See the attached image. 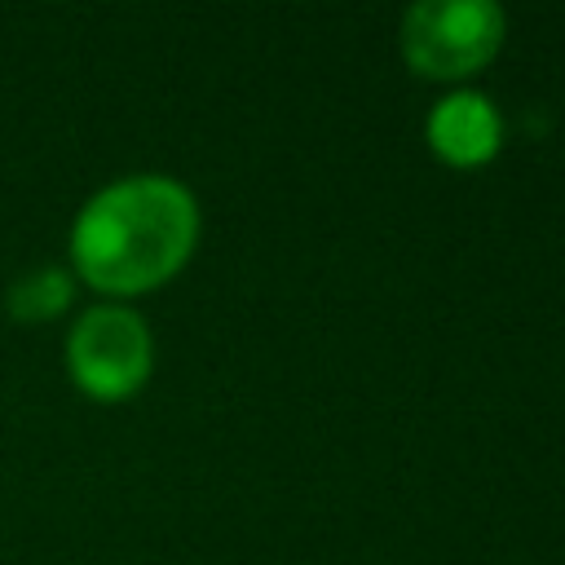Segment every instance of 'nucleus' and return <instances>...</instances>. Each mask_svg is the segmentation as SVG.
Listing matches in <instances>:
<instances>
[{
    "instance_id": "f03ea898",
    "label": "nucleus",
    "mask_w": 565,
    "mask_h": 565,
    "mask_svg": "<svg viewBox=\"0 0 565 565\" xmlns=\"http://www.w3.org/2000/svg\"><path fill=\"white\" fill-rule=\"evenodd\" d=\"M503 26L490 0H419L402 18V57L424 79H463L503 49Z\"/></svg>"
},
{
    "instance_id": "7ed1b4c3",
    "label": "nucleus",
    "mask_w": 565,
    "mask_h": 565,
    "mask_svg": "<svg viewBox=\"0 0 565 565\" xmlns=\"http://www.w3.org/2000/svg\"><path fill=\"white\" fill-rule=\"evenodd\" d=\"M66 362L84 393L119 402L137 393L150 375V331L132 309L97 305L75 322L66 340Z\"/></svg>"
},
{
    "instance_id": "f257e3e1",
    "label": "nucleus",
    "mask_w": 565,
    "mask_h": 565,
    "mask_svg": "<svg viewBox=\"0 0 565 565\" xmlns=\"http://www.w3.org/2000/svg\"><path fill=\"white\" fill-rule=\"evenodd\" d=\"M199 234V207L172 177H124L93 194L71 230L75 269L115 296L168 282Z\"/></svg>"
},
{
    "instance_id": "39448f33",
    "label": "nucleus",
    "mask_w": 565,
    "mask_h": 565,
    "mask_svg": "<svg viewBox=\"0 0 565 565\" xmlns=\"http://www.w3.org/2000/svg\"><path fill=\"white\" fill-rule=\"evenodd\" d=\"M66 300H71V274L66 269H53V265H44L35 274H22L9 287V313L13 318H26V322L62 313Z\"/></svg>"
},
{
    "instance_id": "20e7f679",
    "label": "nucleus",
    "mask_w": 565,
    "mask_h": 565,
    "mask_svg": "<svg viewBox=\"0 0 565 565\" xmlns=\"http://www.w3.org/2000/svg\"><path fill=\"white\" fill-rule=\"evenodd\" d=\"M503 124L481 93H450L428 115V146L450 168H477L499 154Z\"/></svg>"
}]
</instances>
